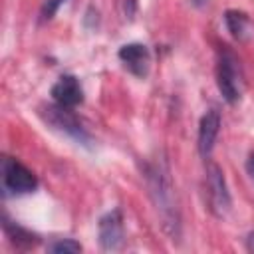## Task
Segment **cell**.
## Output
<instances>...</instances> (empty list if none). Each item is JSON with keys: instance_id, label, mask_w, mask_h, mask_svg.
I'll return each mask as SVG.
<instances>
[{"instance_id": "obj_10", "label": "cell", "mask_w": 254, "mask_h": 254, "mask_svg": "<svg viewBox=\"0 0 254 254\" xmlns=\"http://www.w3.org/2000/svg\"><path fill=\"white\" fill-rule=\"evenodd\" d=\"M2 228H4V234H6V238L10 240V244H12V246H16L18 250L34 248V246L40 242L38 234L30 232L28 228L20 226L18 222H12L8 216H4V218H2Z\"/></svg>"}, {"instance_id": "obj_1", "label": "cell", "mask_w": 254, "mask_h": 254, "mask_svg": "<svg viewBox=\"0 0 254 254\" xmlns=\"http://www.w3.org/2000/svg\"><path fill=\"white\" fill-rule=\"evenodd\" d=\"M145 181L149 187L151 200L159 212L163 230L171 236V240H179L181 236V210L177 192L171 181V171L165 159H153L145 165Z\"/></svg>"}, {"instance_id": "obj_6", "label": "cell", "mask_w": 254, "mask_h": 254, "mask_svg": "<svg viewBox=\"0 0 254 254\" xmlns=\"http://www.w3.org/2000/svg\"><path fill=\"white\" fill-rule=\"evenodd\" d=\"M97 236L99 244L107 252H115L123 248L125 242V226H123V212L119 208H113L105 212L97 222Z\"/></svg>"}, {"instance_id": "obj_5", "label": "cell", "mask_w": 254, "mask_h": 254, "mask_svg": "<svg viewBox=\"0 0 254 254\" xmlns=\"http://www.w3.org/2000/svg\"><path fill=\"white\" fill-rule=\"evenodd\" d=\"M204 181H206V194H208L210 212L216 218H224L230 212L232 198H230V190H228L224 173L214 161H208L204 165Z\"/></svg>"}, {"instance_id": "obj_14", "label": "cell", "mask_w": 254, "mask_h": 254, "mask_svg": "<svg viewBox=\"0 0 254 254\" xmlns=\"http://www.w3.org/2000/svg\"><path fill=\"white\" fill-rule=\"evenodd\" d=\"M135 12H137V0H123V14H125V18H133L135 16Z\"/></svg>"}, {"instance_id": "obj_9", "label": "cell", "mask_w": 254, "mask_h": 254, "mask_svg": "<svg viewBox=\"0 0 254 254\" xmlns=\"http://www.w3.org/2000/svg\"><path fill=\"white\" fill-rule=\"evenodd\" d=\"M52 97L56 103L65 105V107H75L83 101V89L79 85V79L75 75H62L58 81L52 85Z\"/></svg>"}, {"instance_id": "obj_7", "label": "cell", "mask_w": 254, "mask_h": 254, "mask_svg": "<svg viewBox=\"0 0 254 254\" xmlns=\"http://www.w3.org/2000/svg\"><path fill=\"white\" fill-rule=\"evenodd\" d=\"M121 64L137 77H145L149 73V65H151V52L145 44L133 42V44H125L119 48L117 52Z\"/></svg>"}, {"instance_id": "obj_12", "label": "cell", "mask_w": 254, "mask_h": 254, "mask_svg": "<svg viewBox=\"0 0 254 254\" xmlns=\"http://www.w3.org/2000/svg\"><path fill=\"white\" fill-rule=\"evenodd\" d=\"M48 252H54V254H62V252H81V244L75 242L73 238H56L54 242L48 244Z\"/></svg>"}, {"instance_id": "obj_16", "label": "cell", "mask_w": 254, "mask_h": 254, "mask_svg": "<svg viewBox=\"0 0 254 254\" xmlns=\"http://www.w3.org/2000/svg\"><path fill=\"white\" fill-rule=\"evenodd\" d=\"M246 248H248L250 252H254V230L248 232V236H246Z\"/></svg>"}, {"instance_id": "obj_13", "label": "cell", "mask_w": 254, "mask_h": 254, "mask_svg": "<svg viewBox=\"0 0 254 254\" xmlns=\"http://www.w3.org/2000/svg\"><path fill=\"white\" fill-rule=\"evenodd\" d=\"M64 2H65V0H46V2L42 4V10H40L42 20H52Z\"/></svg>"}, {"instance_id": "obj_8", "label": "cell", "mask_w": 254, "mask_h": 254, "mask_svg": "<svg viewBox=\"0 0 254 254\" xmlns=\"http://www.w3.org/2000/svg\"><path fill=\"white\" fill-rule=\"evenodd\" d=\"M218 131H220V113L216 109H208L200 117V123H198V143H196V147H198L200 157L208 159V155L214 149Z\"/></svg>"}, {"instance_id": "obj_3", "label": "cell", "mask_w": 254, "mask_h": 254, "mask_svg": "<svg viewBox=\"0 0 254 254\" xmlns=\"http://www.w3.org/2000/svg\"><path fill=\"white\" fill-rule=\"evenodd\" d=\"M242 81H244V73L240 60L236 58L234 52L222 48L216 60V87L220 95L228 103H236L242 95Z\"/></svg>"}, {"instance_id": "obj_15", "label": "cell", "mask_w": 254, "mask_h": 254, "mask_svg": "<svg viewBox=\"0 0 254 254\" xmlns=\"http://www.w3.org/2000/svg\"><path fill=\"white\" fill-rule=\"evenodd\" d=\"M246 173L254 179V151L248 155V159H246Z\"/></svg>"}, {"instance_id": "obj_17", "label": "cell", "mask_w": 254, "mask_h": 254, "mask_svg": "<svg viewBox=\"0 0 254 254\" xmlns=\"http://www.w3.org/2000/svg\"><path fill=\"white\" fill-rule=\"evenodd\" d=\"M210 0H192V4L196 6V8H202V6H206Z\"/></svg>"}, {"instance_id": "obj_11", "label": "cell", "mask_w": 254, "mask_h": 254, "mask_svg": "<svg viewBox=\"0 0 254 254\" xmlns=\"http://www.w3.org/2000/svg\"><path fill=\"white\" fill-rule=\"evenodd\" d=\"M224 24H226L228 32L232 34V38H236L240 42L248 38L250 18H248L246 12H242V10H226L224 12Z\"/></svg>"}, {"instance_id": "obj_2", "label": "cell", "mask_w": 254, "mask_h": 254, "mask_svg": "<svg viewBox=\"0 0 254 254\" xmlns=\"http://www.w3.org/2000/svg\"><path fill=\"white\" fill-rule=\"evenodd\" d=\"M38 115L42 117V121L46 125H50L52 129L71 137L73 141L77 143H83L87 145L91 141L87 129L83 127L81 119L73 113V107H65V105H60V103H44L38 107Z\"/></svg>"}, {"instance_id": "obj_4", "label": "cell", "mask_w": 254, "mask_h": 254, "mask_svg": "<svg viewBox=\"0 0 254 254\" xmlns=\"http://www.w3.org/2000/svg\"><path fill=\"white\" fill-rule=\"evenodd\" d=\"M4 194H28L38 189V177L20 161L4 155L0 161Z\"/></svg>"}]
</instances>
